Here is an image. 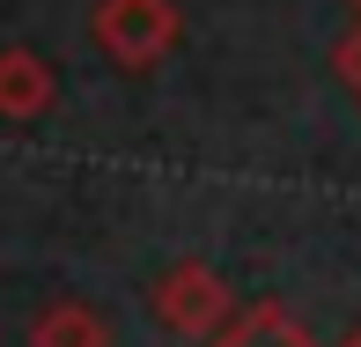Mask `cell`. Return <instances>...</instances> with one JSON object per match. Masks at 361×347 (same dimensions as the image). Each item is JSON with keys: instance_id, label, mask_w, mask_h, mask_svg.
Masks as SVG:
<instances>
[{"instance_id": "6da1fadb", "label": "cell", "mask_w": 361, "mask_h": 347, "mask_svg": "<svg viewBox=\"0 0 361 347\" xmlns=\"http://www.w3.org/2000/svg\"><path fill=\"white\" fill-rule=\"evenodd\" d=\"M89 37L118 74H147L185 45V15H177V0H96Z\"/></svg>"}, {"instance_id": "7a4b0ae2", "label": "cell", "mask_w": 361, "mask_h": 347, "mask_svg": "<svg viewBox=\"0 0 361 347\" xmlns=\"http://www.w3.org/2000/svg\"><path fill=\"white\" fill-rule=\"evenodd\" d=\"M147 310H155L162 333L177 340H214L228 318H236V288L207 266V259H170L147 288Z\"/></svg>"}, {"instance_id": "3957f363", "label": "cell", "mask_w": 361, "mask_h": 347, "mask_svg": "<svg viewBox=\"0 0 361 347\" xmlns=\"http://www.w3.org/2000/svg\"><path fill=\"white\" fill-rule=\"evenodd\" d=\"M59 96L52 67H44V52H30V45H0V119L8 126H30L44 119Z\"/></svg>"}, {"instance_id": "277c9868", "label": "cell", "mask_w": 361, "mask_h": 347, "mask_svg": "<svg viewBox=\"0 0 361 347\" xmlns=\"http://www.w3.org/2000/svg\"><path fill=\"white\" fill-rule=\"evenodd\" d=\"M207 347H317V333H310V325L295 318L288 303L258 295V303H243V310H236V318H228Z\"/></svg>"}, {"instance_id": "5b68a950", "label": "cell", "mask_w": 361, "mask_h": 347, "mask_svg": "<svg viewBox=\"0 0 361 347\" xmlns=\"http://www.w3.org/2000/svg\"><path fill=\"white\" fill-rule=\"evenodd\" d=\"M30 347H111V325L96 303H81V295H52V303H37V318H30Z\"/></svg>"}, {"instance_id": "8992f818", "label": "cell", "mask_w": 361, "mask_h": 347, "mask_svg": "<svg viewBox=\"0 0 361 347\" xmlns=\"http://www.w3.org/2000/svg\"><path fill=\"white\" fill-rule=\"evenodd\" d=\"M332 67H339V81H347V89L361 96V23L347 30V37H339V52H332Z\"/></svg>"}, {"instance_id": "52a82bcc", "label": "cell", "mask_w": 361, "mask_h": 347, "mask_svg": "<svg viewBox=\"0 0 361 347\" xmlns=\"http://www.w3.org/2000/svg\"><path fill=\"white\" fill-rule=\"evenodd\" d=\"M339 347H361V325H354V333H347V340H339Z\"/></svg>"}, {"instance_id": "ba28073f", "label": "cell", "mask_w": 361, "mask_h": 347, "mask_svg": "<svg viewBox=\"0 0 361 347\" xmlns=\"http://www.w3.org/2000/svg\"><path fill=\"white\" fill-rule=\"evenodd\" d=\"M354 15H361V0H354Z\"/></svg>"}]
</instances>
